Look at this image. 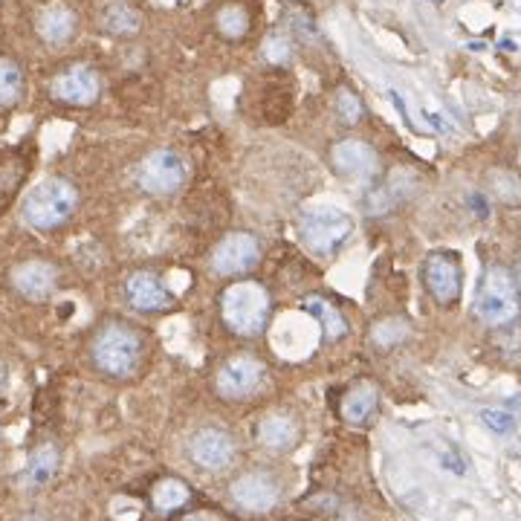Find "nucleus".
<instances>
[{"instance_id":"obj_6","label":"nucleus","mask_w":521,"mask_h":521,"mask_svg":"<svg viewBox=\"0 0 521 521\" xmlns=\"http://www.w3.org/2000/svg\"><path fill=\"white\" fill-rule=\"evenodd\" d=\"M186 183V163L177 151L157 148L139 165V186L154 197H168L180 192Z\"/></svg>"},{"instance_id":"obj_27","label":"nucleus","mask_w":521,"mask_h":521,"mask_svg":"<svg viewBox=\"0 0 521 521\" xmlns=\"http://www.w3.org/2000/svg\"><path fill=\"white\" fill-rule=\"evenodd\" d=\"M336 110H339V116H342L345 125H357L359 116H362V102H359L351 90H339L336 93Z\"/></svg>"},{"instance_id":"obj_28","label":"nucleus","mask_w":521,"mask_h":521,"mask_svg":"<svg viewBox=\"0 0 521 521\" xmlns=\"http://www.w3.org/2000/svg\"><path fill=\"white\" fill-rule=\"evenodd\" d=\"M264 53H267V58H270L273 64H287V61H290V44H287L281 35H273V38L267 41Z\"/></svg>"},{"instance_id":"obj_16","label":"nucleus","mask_w":521,"mask_h":521,"mask_svg":"<svg viewBox=\"0 0 521 521\" xmlns=\"http://www.w3.org/2000/svg\"><path fill=\"white\" fill-rule=\"evenodd\" d=\"M35 29H38V35H41L47 44L61 47V44H67V41L76 35V12H73L67 3L53 0V3H47V6L38 12Z\"/></svg>"},{"instance_id":"obj_24","label":"nucleus","mask_w":521,"mask_h":521,"mask_svg":"<svg viewBox=\"0 0 521 521\" xmlns=\"http://www.w3.org/2000/svg\"><path fill=\"white\" fill-rule=\"evenodd\" d=\"M218 29L223 38L229 41H241L249 32V12L238 3H229L218 12Z\"/></svg>"},{"instance_id":"obj_14","label":"nucleus","mask_w":521,"mask_h":521,"mask_svg":"<svg viewBox=\"0 0 521 521\" xmlns=\"http://www.w3.org/2000/svg\"><path fill=\"white\" fill-rule=\"evenodd\" d=\"M192 458L197 467L220 472L235 458V440L220 429H203L192 438Z\"/></svg>"},{"instance_id":"obj_15","label":"nucleus","mask_w":521,"mask_h":521,"mask_svg":"<svg viewBox=\"0 0 521 521\" xmlns=\"http://www.w3.org/2000/svg\"><path fill=\"white\" fill-rule=\"evenodd\" d=\"M333 165L339 168V174L354 177V180H371L380 168V160L374 154V148L362 139H342L333 148Z\"/></svg>"},{"instance_id":"obj_10","label":"nucleus","mask_w":521,"mask_h":521,"mask_svg":"<svg viewBox=\"0 0 521 521\" xmlns=\"http://www.w3.org/2000/svg\"><path fill=\"white\" fill-rule=\"evenodd\" d=\"M12 287L29 302H44L58 287V270L50 261L32 258V261H24L12 270Z\"/></svg>"},{"instance_id":"obj_29","label":"nucleus","mask_w":521,"mask_h":521,"mask_svg":"<svg viewBox=\"0 0 521 521\" xmlns=\"http://www.w3.org/2000/svg\"><path fill=\"white\" fill-rule=\"evenodd\" d=\"M484 420H487V426H490V429L501 432V435L513 429V417L504 412H490V409H487V412H484Z\"/></svg>"},{"instance_id":"obj_25","label":"nucleus","mask_w":521,"mask_h":521,"mask_svg":"<svg viewBox=\"0 0 521 521\" xmlns=\"http://www.w3.org/2000/svg\"><path fill=\"white\" fill-rule=\"evenodd\" d=\"M406 336H409V325H406L403 319H383V322H377L374 330H371V339H374V345H380V348H394V345H400Z\"/></svg>"},{"instance_id":"obj_21","label":"nucleus","mask_w":521,"mask_h":521,"mask_svg":"<svg viewBox=\"0 0 521 521\" xmlns=\"http://www.w3.org/2000/svg\"><path fill=\"white\" fill-rule=\"evenodd\" d=\"M142 24L139 12L128 3H110L108 9L102 12V27L110 35H134Z\"/></svg>"},{"instance_id":"obj_2","label":"nucleus","mask_w":521,"mask_h":521,"mask_svg":"<svg viewBox=\"0 0 521 521\" xmlns=\"http://www.w3.org/2000/svg\"><path fill=\"white\" fill-rule=\"evenodd\" d=\"M142 357V339L128 325H108L93 339V362L108 377H131Z\"/></svg>"},{"instance_id":"obj_5","label":"nucleus","mask_w":521,"mask_h":521,"mask_svg":"<svg viewBox=\"0 0 521 521\" xmlns=\"http://www.w3.org/2000/svg\"><path fill=\"white\" fill-rule=\"evenodd\" d=\"M354 235V220L336 206H313L302 215V238L319 255H333Z\"/></svg>"},{"instance_id":"obj_31","label":"nucleus","mask_w":521,"mask_h":521,"mask_svg":"<svg viewBox=\"0 0 521 521\" xmlns=\"http://www.w3.org/2000/svg\"><path fill=\"white\" fill-rule=\"evenodd\" d=\"M24 521H41V519H35V516H29V519H24Z\"/></svg>"},{"instance_id":"obj_26","label":"nucleus","mask_w":521,"mask_h":521,"mask_svg":"<svg viewBox=\"0 0 521 521\" xmlns=\"http://www.w3.org/2000/svg\"><path fill=\"white\" fill-rule=\"evenodd\" d=\"M490 189L504 203H521V180L513 171H493L490 174Z\"/></svg>"},{"instance_id":"obj_4","label":"nucleus","mask_w":521,"mask_h":521,"mask_svg":"<svg viewBox=\"0 0 521 521\" xmlns=\"http://www.w3.org/2000/svg\"><path fill=\"white\" fill-rule=\"evenodd\" d=\"M475 313L487 325H507L519 313V287L504 267H490L475 299Z\"/></svg>"},{"instance_id":"obj_1","label":"nucleus","mask_w":521,"mask_h":521,"mask_svg":"<svg viewBox=\"0 0 521 521\" xmlns=\"http://www.w3.org/2000/svg\"><path fill=\"white\" fill-rule=\"evenodd\" d=\"M76 206H79L76 186L64 177H47L27 194L21 215L32 229L53 232L76 215Z\"/></svg>"},{"instance_id":"obj_23","label":"nucleus","mask_w":521,"mask_h":521,"mask_svg":"<svg viewBox=\"0 0 521 521\" xmlns=\"http://www.w3.org/2000/svg\"><path fill=\"white\" fill-rule=\"evenodd\" d=\"M24 90V76L21 67L9 58H0V108H9L21 99Z\"/></svg>"},{"instance_id":"obj_13","label":"nucleus","mask_w":521,"mask_h":521,"mask_svg":"<svg viewBox=\"0 0 521 521\" xmlns=\"http://www.w3.org/2000/svg\"><path fill=\"white\" fill-rule=\"evenodd\" d=\"M125 296H128L131 307H137L142 313H160L174 304V296L165 290L160 275L148 273V270H139L125 281Z\"/></svg>"},{"instance_id":"obj_8","label":"nucleus","mask_w":521,"mask_h":521,"mask_svg":"<svg viewBox=\"0 0 521 521\" xmlns=\"http://www.w3.org/2000/svg\"><path fill=\"white\" fill-rule=\"evenodd\" d=\"M264 362L255 357H232L229 362H223V368L218 371V394L226 400H241L258 391V385L264 383Z\"/></svg>"},{"instance_id":"obj_7","label":"nucleus","mask_w":521,"mask_h":521,"mask_svg":"<svg viewBox=\"0 0 521 521\" xmlns=\"http://www.w3.org/2000/svg\"><path fill=\"white\" fill-rule=\"evenodd\" d=\"M50 93L53 99L64 102V105H73V108H87L99 99L102 93V79L93 67L87 64H76V67H67L64 73H58L50 84Z\"/></svg>"},{"instance_id":"obj_11","label":"nucleus","mask_w":521,"mask_h":521,"mask_svg":"<svg viewBox=\"0 0 521 521\" xmlns=\"http://www.w3.org/2000/svg\"><path fill=\"white\" fill-rule=\"evenodd\" d=\"M423 278H426L429 293H432L440 304L458 302V296H461V267H458L455 255H449V252H435V255H429V258H426Z\"/></svg>"},{"instance_id":"obj_3","label":"nucleus","mask_w":521,"mask_h":521,"mask_svg":"<svg viewBox=\"0 0 521 521\" xmlns=\"http://www.w3.org/2000/svg\"><path fill=\"white\" fill-rule=\"evenodd\" d=\"M223 319L226 325L241 333V336H255L261 333L264 322H267V313H270V299H267V290L255 281H241V284H232L226 293H223Z\"/></svg>"},{"instance_id":"obj_12","label":"nucleus","mask_w":521,"mask_h":521,"mask_svg":"<svg viewBox=\"0 0 521 521\" xmlns=\"http://www.w3.org/2000/svg\"><path fill=\"white\" fill-rule=\"evenodd\" d=\"M232 498L247 513H270L275 504H278V487H275L270 475L249 472V475H241L232 484Z\"/></svg>"},{"instance_id":"obj_9","label":"nucleus","mask_w":521,"mask_h":521,"mask_svg":"<svg viewBox=\"0 0 521 521\" xmlns=\"http://www.w3.org/2000/svg\"><path fill=\"white\" fill-rule=\"evenodd\" d=\"M261 258L258 241L247 232H232L212 252V270L218 275H241L252 270Z\"/></svg>"},{"instance_id":"obj_18","label":"nucleus","mask_w":521,"mask_h":521,"mask_svg":"<svg viewBox=\"0 0 521 521\" xmlns=\"http://www.w3.org/2000/svg\"><path fill=\"white\" fill-rule=\"evenodd\" d=\"M374 409H377V388L368 383L354 385L342 400V417L348 423H365Z\"/></svg>"},{"instance_id":"obj_19","label":"nucleus","mask_w":521,"mask_h":521,"mask_svg":"<svg viewBox=\"0 0 521 521\" xmlns=\"http://www.w3.org/2000/svg\"><path fill=\"white\" fill-rule=\"evenodd\" d=\"M304 310H307L310 316L319 319V325H322L328 339H342V336H345L348 322H345V316L339 313L336 304H330L328 299H319V296H310V299L304 302Z\"/></svg>"},{"instance_id":"obj_17","label":"nucleus","mask_w":521,"mask_h":521,"mask_svg":"<svg viewBox=\"0 0 521 521\" xmlns=\"http://www.w3.org/2000/svg\"><path fill=\"white\" fill-rule=\"evenodd\" d=\"M258 440L273 449V452H284V449H293L296 440H299V426L287 417V414H267L261 423H258Z\"/></svg>"},{"instance_id":"obj_22","label":"nucleus","mask_w":521,"mask_h":521,"mask_svg":"<svg viewBox=\"0 0 521 521\" xmlns=\"http://www.w3.org/2000/svg\"><path fill=\"white\" fill-rule=\"evenodd\" d=\"M151 501L160 513H174L177 507H183L189 501V487L177 478H163L154 493H151Z\"/></svg>"},{"instance_id":"obj_20","label":"nucleus","mask_w":521,"mask_h":521,"mask_svg":"<svg viewBox=\"0 0 521 521\" xmlns=\"http://www.w3.org/2000/svg\"><path fill=\"white\" fill-rule=\"evenodd\" d=\"M55 469H58V449L53 443L38 446L27 464V484L29 487H44L47 481H53Z\"/></svg>"},{"instance_id":"obj_30","label":"nucleus","mask_w":521,"mask_h":521,"mask_svg":"<svg viewBox=\"0 0 521 521\" xmlns=\"http://www.w3.org/2000/svg\"><path fill=\"white\" fill-rule=\"evenodd\" d=\"M183 521H215L212 516H206V513H194V516H189V519Z\"/></svg>"}]
</instances>
